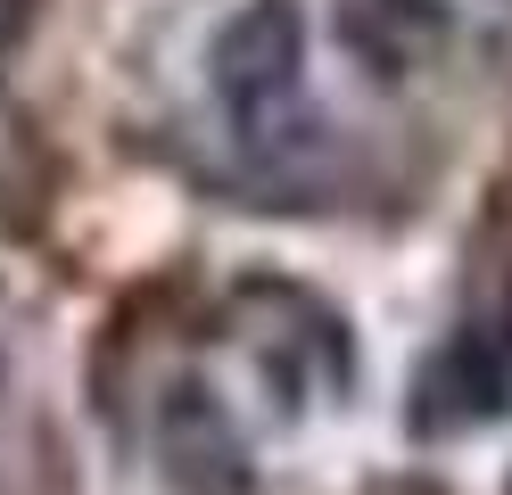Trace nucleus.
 <instances>
[{
    "label": "nucleus",
    "instance_id": "obj_1",
    "mask_svg": "<svg viewBox=\"0 0 512 495\" xmlns=\"http://www.w3.org/2000/svg\"><path fill=\"white\" fill-rule=\"evenodd\" d=\"M215 91L248 149H290L306 132V17L298 0H248L215 33Z\"/></svg>",
    "mask_w": 512,
    "mask_h": 495
},
{
    "label": "nucleus",
    "instance_id": "obj_2",
    "mask_svg": "<svg viewBox=\"0 0 512 495\" xmlns=\"http://www.w3.org/2000/svg\"><path fill=\"white\" fill-rule=\"evenodd\" d=\"M504 405H512V372H504L496 330L463 322L455 339H438L430 363L413 372L405 429H413V438H463V429H488Z\"/></svg>",
    "mask_w": 512,
    "mask_h": 495
},
{
    "label": "nucleus",
    "instance_id": "obj_3",
    "mask_svg": "<svg viewBox=\"0 0 512 495\" xmlns=\"http://www.w3.org/2000/svg\"><path fill=\"white\" fill-rule=\"evenodd\" d=\"M149 438H157V471H166L182 495H248L256 487V462L240 421L215 405V388L199 380H174L149 413Z\"/></svg>",
    "mask_w": 512,
    "mask_h": 495
},
{
    "label": "nucleus",
    "instance_id": "obj_4",
    "mask_svg": "<svg viewBox=\"0 0 512 495\" xmlns=\"http://www.w3.org/2000/svg\"><path fill=\"white\" fill-rule=\"evenodd\" d=\"M446 0H347L339 9V42L356 50L372 75H405V66H430L446 50Z\"/></svg>",
    "mask_w": 512,
    "mask_h": 495
},
{
    "label": "nucleus",
    "instance_id": "obj_5",
    "mask_svg": "<svg viewBox=\"0 0 512 495\" xmlns=\"http://www.w3.org/2000/svg\"><path fill=\"white\" fill-rule=\"evenodd\" d=\"M34 17H42V0H0V50H17L34 33Z\"/></svg>",
    "mask_w": 512,
    "mask_h": 495
},
{
    "label": "nucleus",
    "instance_id": "obj_6",
    "mask_svg": "<svg viewBox=\"0 0 512 495\" xmlns=\"http://www.w3.org/2000/svg\"><path fill=\"white\" fill-rule=\"evenodd\" d=\"M496 347H504V372H512V330H496Z\"/></svg>",
    "mask_w": 512,
    "mask_h": 495
}]
</instances>
